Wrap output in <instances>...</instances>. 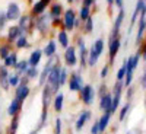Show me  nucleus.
<instances>
[{"instance_id": "58", "label": "nucleus", "mask_w": 146, "mask_h": 134, "mask_svg": "<svg viewBox=\"0 0 146 134\" xmlns=\"http://www.w3.org/2000/svg\"><path fill=\"white\" fill-rule=\"evenodd\" d=\"M75 2H82V0H75Z\"/></svg>"}, {"instance_id": "13", "label": "nucleus", "mask_w": 146, "mask_h": 134, "mask_svg": "<svg viewBox=\"0 0 146 134\" xmlns=\"http://www.w3.org/2000/svg\"><path fill=\"white\" fill-rule=\"evenodd\" d=\"M41 57H42V51L40 50V48H36V50H34L29 55V58L27 60L28 61V66L29 67H36L40 63H41Z\"/></svg>"}, {"instance_id": "6", "label": "nucleus", "mask_w": 146, "mask_h": 134, "mask_svg": "<svg viewBox=\"0 0 146 134\" xmlns=\"http://www.w3.org/2000/svg\"><path fill=\"white\" fill-rule=\"evenodd\" d=\"M5 15H6L7 20H18V19L22 16V10H21V7H19L18 3L10 2V3L7 5V9H6V12H5Z\"/></svg>"}, {"instance_id": "37", "label": "nucleus", "mask_w": 146, "mask_h": 134, "mask_svg": "<svg viewBox=\"0 0 146 134\" xmlns=\"http://www.w3.org/2000/svg\"><path fill=\"white\" fill-rule=\"evenodd\" d=\"M10 53H12V48H10L9 44H5V45L0 47V58H2V60H5Z\"/></svg>"}, {"instance_id": "20", "label": "nucleus", "mask_w": 146, "mask_h": 134, "mask_svg": "<svg viewBox=\"0 0 146 134\" xmlns=\"http://www.w3.org/2000/svg\"><path fill=\"white\" fill-rule=\"evenodd\" d=\"M42 54L47 57V58H50L53 55H56V51H57V45H56V41L54 40H50L47 42V45L44 47V50H41Z\"/></svg>"}, {"instance_id": "35", "label": "nucleus", "mask_w": 146, "mask_h": 134, "mask_svg": "<svg viewBox=\"0 0 146 134\" xmlns=\"http://www.w3.org/2000/svg\"><path fill=\"white\" fill-rule=\"evenodd\" d=\"M38 75H40V71L36 70V67H28L23 76H27L29 80H32V79H36V77H38Z\"/></svg>"}, {"instance_id": "40", "label": "nucleus", "mask_w": 146, "mask_h": 134, "mask_svg": "<svg viewBox=\"0 0 146 134\" xmlns=\"http://www.w3.org/2000/svg\"><path fill=\"white\" fill-rule=\"evenodd\" d=\"M94 31V19H92V16L91 18H88L86 20H85V32H92Z\"/></svg>"}, {"instance_id": "32", "label": "nucleus", "mask_w": 146, "mask_h": 134, "mask_svg": "<svg viewBox=\"0 0 146 134\" xmlns=\"http://www.w3.org/2000/svg\"><path fill=\"white\" fill-rule=\"evenodd\" d=\"M69 79V71L66 67H62V70H60V77H58V84H60V88L63 86V84L67 82Z\"/></svg>"}, {"instance_id": "4", "label": "nucleus", "mask_w": 146, "mask_h": 134, "mask_svg": "<svg viewBox=\"0 0 146 134\" xmlns=\"http://www.w3.org/2000/svg\"><path fill=\"white\" fill-rule=\"evenodd\" d=\"M67 84H69L67 88H69L70 92H80V89L83 88V77H82V75H79L78 71L72 73Z\"/></svg>"}, {"instance_id": "30", "label": "nucleus", "mask_w": 146, "mask_h": 134, "mask_svg": "<svg viewBox=\"0 0 146 134\" xmlns=\"http://www.w3.org/2000/svg\"><path fill=\"white\" fill-rule=\"evenodd\" d=\"M91 48H92V50L101 57V54H102V51H104V40H101V38H100V40H96V41L92 44Z\"/></svg>"}, {"instance_id": "50", "label": "nucleus", "mask_w": 146, "mask_h": 134, "mask_svg": "<svg viewBox=\"0 0 146 134\" xmlns=\"http://www.w3.org/2000/svg\"><path fill=\"white\" fill-rule=\"evenodd\" d=\"M78 47H79V48L85 47V40H83V38H78Z\"/></svg>"}, {"instance_id": "43", "label": "nucleus", "mask_w": 146, "mask_h": 134, "mask_svg": "<svg viewBox=\"0 0 146 134\" xmlns=\"http://www.w3.org/2000/svg\"><path fill=\"white\" fill-rule=\"evenodd\" d=\"M6 23H7V18H6V15H5V12L0 10V31L6 26Z\"/></svg>"}, {"instance_id": "41", "label": "nucleus", "mask_w": 146, "mask_h": 134, "mask_svg": "<svg viewBox=\"0 0 146 134\" xmlns=\"http://www.w3.org/2000/svg\"><path fill=\"white\" fill-rule=\"evenodd\" d=\"M123 89H124V86H123V82H115V84H114V89H113V93H111V95H121Z\"/></svg>"}, {"instance_id": "42", "label": "nucleus", "mask_w": 146, "mask_h": 134, "mask_svg": "<svg viewBox=\"0 0 146 134\" xmlns=\"http://www.w3.org/2000/svg\"><path fill=\"white\" fill-rule=\"evenodd\" d=\"M124 76H126V64L123 63V66H121L117 71V82H123Z\"/></svg>"}, {"instance_id": "44", "label": "nucleus", "mask_w": 146, "mask_h": 134, "mask_svg": "<svg viewBox=\"0 0 146 134\" xmlns=\"http://www.w3.org/2000/svg\"><path fill=\"white\" fill-rule=\"evenodd\" d=\"M108 71H110V66H104L102 70H101V73H100V76H101L102 79L107 77V76H108Z\"/></svg>"}, {"instance_id": "36", "label": "nucleus", "mask_w": 146, "mask_h": 134, "mask_svg": "<svg viewBox=\"0 0 146 134\" xmlns=\"http://www.w3.org/2000/svg\"><path fill=\"white\" fill-rule=\"evenodd\" d=\"M15 45L16 48H27L29 44H28V38H27V35H21L19 38L15 41Z\"/></svg>"}, {"instance_id": "57", "label": "nucleus", "mask_w": 146, "mask_h": 134, "mask_svg": "<svg viewBox=\"0 0 146 134\" xmlns=\"http://www.w3.org/2000/svg\"><path fill=\"white\" fill-rule=\"evenodd\" d=\"M28 2H29V3H34V0H28Z\"/></svg>"}, {"instance_id": "3", "label": "nucleus", "mask_w": 146, "mask_h": 134, "mask_svg": "<svg viewBox=\"0 0 146 134\" xmlns=\"http://www.w3.org/2000/svg\"><path fill=\"white\" fill-rule=\"evenodd\" d=\"M50 20H51L50 16L45 15V13H42L41 16L34 18V26H35L36 31L41 32V34L44 35V34L48 32V29H50Z\"/></svg>"}, {"instance_id": "22", "label": "nucleus", "mask_w": 146, "mask_h": 134, "mask_svg": "<svg viewBox=\"0 0 146 134\" xmlns=\"http://www.w3.org/2000/svg\"><path fill=\"white\" fill-rule=\"evenodd\" d=\"M53 105H54V111L56 112H62L63 111V105H64V95L63 93H56Z\"/></svg>"}, {"instance_id": "55", "label": "nucleus", "mask_w": 146, "mask_h": 134, "mask_svg": "<svg viewBox=\"0 0 146 134\" xmlns=\"http://www.w3.org/2000/svg\"><path fill=\"white\" fill-rule=\"evenodd\" d=\"M42 2H44L45 5H50V2H51V0H42Z\"/></svg>"}, {"instance_id": "33", "label": "nucleus", "mask_w": 146, "mask_h": 134, "mask_svg": "<svg viewBox=\"0 0 146 134\" xmlns=\"http://www.w3.org/2000/svg\"><path fill=\"white\" fill-rule=\"evenodd\" d=\"M130 109H131V104L127 102L123 108H121V111H120V114H118V119H120V121H124L126 117H127V114L130 112Z\"/></svg>"}, {"instance_id": "26", "label": "nucleus", "mask_w": 146, "mask_h": 134, "mask_svg": "<svg viewBox=\"0 0 146 134\" xmlns=\"http://www.w3.org/2000/svg\"><path fill=\"white\" fill-rule=\"evenodd\" d=\"M57 40H58V44L62 45L63 48H67L69 47V42H70V40H69V35H67V32L66 31H58V34H57Z\"/></svg>"}, {"instance_id": "23", "label": "nucleus", "mask_w": 146, "mask_h": 134, "mask_svg": "<svg viewBox=\"0 0 146 134\" xmlns=\"http://www.w3.org/2000/svg\"><path fill=\"white\" fill-rule=\"evenodd\" d=\"M16 63H18V54L15 53V51H12L6 58H5V67L6 69H10V67H15L16 66Z\"/></svg>"}, {"instance_id": "34", "label": "nucleus", "mask_w": 146, "mask_h": 134, "mask_svg": "<svg viewBox=\"0 0 146 134\" xmlns=\"http://www.w3.org/2000/svg\"><path fill=\"white\" fill-rule=\"evenodd\" d=\"M88 18H91V9L82 6L80 10H79V20H83V22H85Z\"/></svg>"}, {"instance_id": "21", "label": "nucleus", "mask_w": 146, "mask_h": 134, "mask_svg": "<svg viewBox=\"0 0 146 134\" xmlns=\"http://www.w3.org/2000/svg\"><path fill=\"white\" fill-rule=\"evenodd\" d=\"M145 28H146V19L145 16H140L139 19V25H137V34H136V44L139 45L143 40V34H145Z\"/></svg>"}, {"instance_id": "56", "label": "nucleus", "mask_w": 146, "mask_h": 134, "mask_svg": "<svg viewBox=\"0 0 146 134\" xmlns=\"http://www.w3.org/2000/svg\"><path fill=\"white\" fill-rule=\"evenodd\" d=\"M67 2H69V3H70V5H72V3H73V2H75V0H67Z\"/></svg>"}, {"instance_id": "38", "label": "nucleus", "mask_w": 146, "mask_h": 134, "mask_svg": "<svg viewBox=\"0 0 146 134\" xmlns=\"http://www.w3.org/2000/svg\"><path fill=\"white\" fill-rule=\"evenodd\" d=\"M19 76H16L15 73L13 75H9V88L12 86V88H18L19 86Z\"/></svg>"}, {"instance_id": "8", "label": "nucleus", "mask_w": 146, "mask_h": 134, "mask_svg": "<svg viewBox=\"0 0 146 134\" xmlns=\"http://www.w3.org/2000/svg\"><path fill=\"white\" fill-rule=\"evenodd\" d=\"M18 20H19L18 28L22 31L23 35H25V32L31 31L32 26H34V16H32V15H23V16H21Z\"/></svg>"}, {"instance_id": "18", "label": "nucleus", "mask_w": 146, "mask_h": 134, "mask_svg": "<svg viewBox=\"0 0 146 134\" xmlns=\"http://www.w3.org/2000/svg\"><path fill=\"white\" fill-rule=\"evenodd\" d=\"M29 93H31L29 86H22V84H19V86L16 88V90H15V98L19 99L21 102H23L29 96Z\"/></svg>"}, {"instance_id": "16", "label": "nucleus", "mask_w": 146, "mask_h": 134, "mask_svg": "<svg viewBox=\"0 0 146 134\" xmlns=\"http://www.w3.org/2000/svg\"><path fill=\"white\" fill-rule=\"evenodd\" d=\"M111 101H113V95L111 93H105L104 96H101V98H100V109H101L102 112H110Z\"/></svg>"}, {"instance_id": "52", "label": "nucleus", "mask_w": 146, "mask_h": 134, "mask_svg": "<svg viewBox=\"0 0 146 134\" xmlns=\"http://www.w3.org/2000/svg\"><path fill=\"white\" fill-rule=\"evenodd\" d=\"M131 95H133V89H130V90L127 92V99H130V98H131Z\"/></svg>"}, {"instance_id": "17", "label": "nucleus", "mask_w": 146, "mask_h": 134, "mask_svg": "<svg viewBox=\"0 0 146 134\" xmlns=\"http://www.w3.org/2000/svg\"><path fill=\"white\" fill-rule=\"evenodd\" d=\"M110 121H111V114H110V112H104L101 115V118L98 119V131H100V134L105 133L107 127L110 125Z\"/></svg>"}, {"instance_id": "27", "label": "nucleus", "mask_w": 146, "mask_h": 134, "mask_svg": "<svg viewBox=\"0 0 146 134\" xmlns=\"http://www.w3.org/2000/svg\"><path fill=\"white\" fill-rule=\"evenodd\" d=\"M19 115H15L12 117V121L9 124V130H7V134H18V128H19Z\"/></svg>"}, {"instance_id": "29", "label": "nucleus", "mask_w": 146, "mask_h": 134, "mask_svg": "<svg viewBox=\"0 0 146 134\" xmlns=\"http://www.w3.org/2000/svg\"><path fill=\"white\" fill-rule=\"evenodd\" d=\"M98 60H100V55L98 54H96L94 50H92V48H91V50L88 51V66H91V67H95L96 64H98Z\"/></svg>"}, {"instance_id": "2", "label": "nucleus", "mask_w": 146, "mask_h": 134, "mask_svg": "<svg viewBox=\"0 0 146 134\" xmlns=\"http://www.w3.org/2000/svg\"><path fill=\"white\" fill-rule=\"evenodd\" d=\"M95 96H96V90L94 89L92 84H83V88L80 89V99L85 105H92L95 101Z\"/></svg>"}, {"instance_id": "7", "label": "nucleus", "mask_w": 146, "mask_h": 134, "mask_svg": "<svg viewBox=\"0 0 146 134\" xmlns=\"http://www.w3.org/2000/svg\"><path fill=\"white\" fill-rule=\"evenodd\" d=\"M120 47H121V40L120 36L115 40H108V55H110V64L114 61V58L117 55V53L120 51Z\"/></svg>"}, {"instance_id": "59", "label": "nucleus", "mask_w": 146, "mask_h": 134, "mask_svg": "<svg viewBox=\"0 0 146 134\" xmlns=\"http://www.w3.org/2000/svg\"><path fill=\"white\" fill-rule=\"evenodd\" d=\"M0 134H2V130H0Z\"/></svg>"}, {"instance_id": "31", "label": "nucleus", "mask_w": 146, "mask_h": 134, "mask_svg": "<svg viewBox=\"0 0 146 134\" xmlns=\"http://www.w3.org/2000/svg\"><path fill=\"white\" fill-rule=\"evenodd\" d=\"M135 10L140 13V16H146V0H137Z\"/></svg>"}, {"instance_id": "14", "label": "nucleus", "mask_w": 146, "mask_h": 134, "mask_svg": "<svg viewBox=\"0 0 146 134\" xmlns=\"http://www.w3.org/2000/svg\"><path fill=\"white\" fill-rule=\"evenodd\" d=\"M9 70L5 66H0V88L3 90H9Z\"/></svg>"}, {"instance_id": "49", "label": "nucleus", "mask_w": 146, "mask_h": 134, "mask_svg": "<svg viewBox=\"0 0 146 134\" xmlns=\"http://www.w3.org/2000/svg\"><path fill=\"white\" fill-rule=\"evenodd\" d=\"M137 16H139V13H137V12L135 10V12H133V16H131V25H133V23H135V22H136V19H137Z\"/></svg>"}, {"instance_id": "53", "label": "nucleus", "mask_w": 146, "mask_h": 134, "mask_svg": "<svg viewBox=\"0 0 146 134\" xmlns=\"http://www.w3.org/2000/svg\"><path fill=\"white\" fill-rule=\"evenodd\" d=\"M107 3H108L110 6H111V5H114V0H107Z\"/></svg>"}, {"instance_id": "1", "label": "nucleus", "mask_w": 146, "mask_h": 134, "mask_svg": "<svg viewBox=\"0 0 146 134\" xmlns=\"http://www.w3.org/2000/svg\"><path fill=\"white\" fill-rule=\"evenodd\" d=\"M57 63H60V57H58L57 54L48 58V61H47V64L44 66L42 71L40 73V75H38V84H40V86H44V84H45L48 75H50V71L53 70V67H54Z\"/></svg>"}, {"instance_id": "48", "label": "nucleus", "mask_w": 146, "mask_h": 134, "mask_svg": "<svg viewBox=\"0 0 146 134\" xmlns=\"http://www.w3.org/2000/svg\"><path fill=\"white\" fill-rule=\"evenodd\" d=\"M105 93H108L107 92V86H105V84H101V88H100V96H104Z\"/></svg>"}, {"instance_id": "46", "label": "nucleus", "mask_w": 146, "mask_h": 134, "mask_svg": "<svg viewBox=\"0 0 146 134\" xmlns=\"http://www.w3.org/2000/svg\"><path fill=\"white\" fill-rule=\"evenodd\" d=\"M91 134H100V131H98V121H95V123L92 124V127H91Z\"/></svg>"}, {"instance_id": "47", "label": "nucleus", "mask_w": 146, "mask_h": 134, "mask_svg": "<svg viewBox=\"0 0 146 134\" xmlns=\"http://www.w3.org/2000/svg\"><path fill=\"white\" fill-rule=\"evenodd\" d=\"M95 2H96V0H82L83 6H85V7H89V9H91L92 5H95Z\"/></svg>"}, {"instance_id": "5", "label": "nucleus", "mask_w": 146, "mask_h": 134, "mask_svg": "<svg viewBox=\"0 0 146 134\" xmlns=\"http://www.w3.org/2000/svg\"><path fill=\"white\" fill-rule=\"evenodd\" d=\"M76 13L73 9H67L63 15V31L69 32V31H73V25H75V20H76Z\"/></svg>"}, {"instance_id": "51", "label": "nucleus", "mask_w": 146, "mask_h": 134, "mask_svg": "<svg viewBox=\"0 0 146 134\" xmlns=\"http://www.w3.org/2000/svg\"><path fill=\"white\" fill-rule=\"evenodd\" d=\"M126 134H142V131H140V130H130V131H127Z\"/></svg>"}, {"instance_id": "10", "label": "nucleus", "mask_w": 146, "mask_h": 134, "mask_svg": "<svg viewBox=\"0 0 146 134\" xmlns=\"http://www.w3.org/2000/svg\"><path fill=\"white\" fill-rule=\"evenodd\" d=\"M91 117H92V112L89 111V109H85V111H82V112L79 114L78 119H76V123H75V130H76V131H80V130L85 127V124H86L88 121L91 119Z\"/></svg>"}, {"instance_id": "39", "label": "nucleus", "mask_w": 146, "mask_h": 134, "mask_svg": "<svg viewBox=\"0 0 146 134\" xmlns=\"http://www.w3.org/2000/svg\"><path fill=\"white\" fill-rule=\"evenodd\" d=\"M63 133V121L62 118H56L54 123V134H62Z\"/></svg>"}, {"instance_id": "54", "label": "nucleus", "mask_w": 146, "mask_h": 134, "mask_svg": "<svg viewBox=\"0 0 146 134\" xmlns=\"http://www.w3.org/2000/svg\"><path fill=\"white\" fill-rule=\"evenodd\" d=\"M38 131H40V130H36V128H35V130H34V131H31L29 134H38Z\"/></svg>"}, {"instance_id": "11", "label": "nucleus", "mask_w": 146, "mask_h": 134, "mask_svg": "<svg viewBox=\"0 0 146 134\" xmlns=\"http://www.w3.org/2000/svg\"><path fill=\"white\" fill-rule=\"evenodd\" d=\"M22 105H23V102H21L19 99L13 98V99L10 101L9 106H7V115H9V117L19 115V114H21V111H22Z\"/></svg>"}, {"instance_id": "24", "label": "nucleus", "mask_w": 146, "mask_h": 134, "mask_svg": "<svg viewBox=\"0 0 146 134\" xmlns=\"http://www.w3.org/2000/svg\"><path fill=\"white\" fill-rule=\"evenodd\" d=\"M29 66H28V61H27V60H21V61H18L16 63V66L13 67L15 69V75L16 76H22L23 75V73H25L27 71V69H28Z\"/></svg>"}, {"instance_id": "28", "label": "nucleus", "mask_w": 146, "mask_h": 134, "mask_svg": "<svg viewBox=\"0 0 146 134\" xmlns=\"http://www.w3.org/2000/svg\"><path fill=\"white\" fill-rule=\"evenodd\" d=\"M79 58H80V69H86L88 67V50L86 47L79 48Z\"/></svg>"}, {"instance_id": "25", "label": "nucleus", "mask_w": 146, "mask_h": 134, "mask_svg": "<svg viewBox=\"0 0 146 134\" xmlns=\"http://www.w3.org/2000/svg\"><path fill=\"white\" fill-rule=\"evenodd\" d=\"M45 9H47V5L42 2V0L35 2V5L32 6V16L35 18V15H42Z\"/></svg>"}, {"instance_id": "45", "label": "nucleus", "mask_w": 146, "mask_h": 134, "mask_svg": "<svg viewBox=\"0 0 146 134\" xmlns=\"http://www.w3.org/2000/svg\"><path fill=\"white\" fill-rule=\"evenodd\" d=\"M139 84H140V88H142V89L146 88V75H145V73H142L140 80H139Z\"/></svg>"}, {"instance_id": "19", "label": "nucleus", "mask_w": 146, "mask_h": 134, "mask_svg": "<svg viewBox=\"0 0 146 134\" xmlns=\"http://www.w3.org/2000/svg\"><path fill=\"white\" fill-rule=\"evenodd\" d=\"M21 35H23V34H22V31L18 28V25L10 26V28H9V31H7V38H6V40H7V42H9V44H12V42H15Z\"/></svg>"}, {"instance_id": "9", "label": "nucleus", "mask_w": 146, "mask_h": 134, "mask_svg": "<svg viewBox=\"0 0 146 134\" xmlns=\"http://www.w3.org/2000/svg\"><path fill=\"white\" fill-rule=\"evenodd\" d=\"M64 61H66V66L69 67H73L76 66L78 63V55H76V48L75 47H67L66 51H64Z\"/></svg>"}, {"instance_id": "15", "label": "nucleus", "mask_w": 146, "mask_h": 134, "mask_svg": "<svg viewBox=\"0 0 146 134\" xmlns=\"http://www.w3.org/2000/svg\"><path fill=\"white\" fill-rule=\"evenodd\" d=\"M56 95L51 89V86H48V84H44V89H42V108H47L48 109V105L51 102V96Z\"/></svg>"}, {"instance_id": "12", "label": "nucleus", "mask_w": 146, "mask_h": 134, "mask_svg": "<svg viewBox=\"0 0 146 134\" xmlns=\"http://www.w3.org/2000/svg\"><path fill=\"white\" fill-rule=\"evenodd\" d=\"M62 13H63V6L60 5V3H53L51 7H50V13H48V16H50V19L54 23H58Z\"/></svg>"}]
</instances>
